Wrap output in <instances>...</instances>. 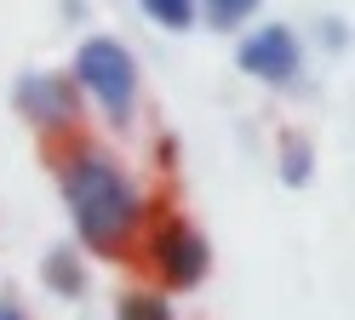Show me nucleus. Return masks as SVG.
<instances>
[{"label": "nucleus", "instance_id": "nucleus-1", "mask_svg": "<svg viewBox=\"0 0 355 320\" xmlns=\"http://www.w3.org/2000/svg\"><path fill=\"white\" fill-rule=\"evenodd\" d=\"M52 177L63 195V212L75 223V246L92 258H126L149 223V189L115 149L92 137H63L52 143Z\"/></svg>", "mask_w": 355, "mask_h": 320}, {"label": "nucleus", "instance_id": "nucleus-2", "mask_svg": "<svg viewBox=\"0 0 355 320\" xmlns=\"http://www.w3.org/2000/svg\"><path fill=\"white\" fill-rule=\"evenodd\" d=\"M69 80L80 91V103H92L115 132H126L138 121V57L126 52V40L86 35L69 57Z\"/></svg>", "mask_w": 355, "mask_h": 320}, {"label": "nucleus", "instance_id": "nucleus-3", "mask_svg": "<svg viewBox=\"0 0 355 320\" xmlns=\"http://www.w3.org/2000/svg\"><path fill=\"white\" fill-rule=\"evenodd\" d=\"M138 251H144V263H149L155 281H161L166 297H184L212 274V246L201 235V223L172 212V206L166 212H149L144 235H138Z\"/></svg>", "mask_w": 355, "mask_h": 320}, {"label": "nucleus", "instance_id": "nucleus-4", "mask_svg": "<svg viewBox=\"0 0 355 320\" xmlns=\"http://www.w3.org/2000/svg\"><path fill=\"white\" fill-rule=\"evenodd\" d=\"M12 103H17V114L29 121V132H35V137H46V143H63V137H75V132H80V114H86L75 80H69V75H58V69H29V75H17Z\"/></svg>", "mask_w": 355, "mask_h": 320}, {"label": "nucleus", "instance_id": "nucleus-5", "mask_svg": "<svg viewBox=\"0 0 355 320\" xmlns=\"http://www.w3.org/2000/svg\"><path fill=\"white\" fill-rule=\"evenodd\" d=\"M235 69L263 80V86H293L298 69H304V40L286 23H252L235 46Z\"/></svg>", "mask_w": 355, "mask_h": 320}, {"label": "nucleus", "instance_id": "nucleus-6", "mask_svg": "<svg viewBox=\"0 0 355 320\" xmlns=\"http://www.w3.org/2000/svg\"><path fill=\"white\" fill-rule=\"evenodd\" d=\"M40 286L52 297H86V251L80 246H52L46 258H40Z\"/></svg>", "mask_w": 355, "mask_h": 320}, {"label": "nucleus", "instance_id": "nucleus-7", "mask_svg": "<svg viewBox=\"0 0 355 320\" xmlns=\"http://www.w3.org/2000/svg\"><path fill=\"white\" fill-rule=\"evenodd\" d=\"M115 320H178V303L161 286H126L115 297Z\"/></svg>", "mask_w": 355, "mask_h": 320}, {"label": "nucleus", "instance_id": "nucleus-8", "mask_svg": "<svg viewBox=\"0 0 355 320\" xmlns=\"http://www.w3.org/2000/svg\"><path fill=\"white\" fill-rule=\"evenodd\" d=\"M309 172H315V143H309L304 132H286L281 137V183L286 189H304Z\"/></svg>", "mask_w": 355, "mask_h": 320}, {"label": "nucleus", "instance_id": "nucleus-9", "mask_svg": "<svg viewBox=\"0 0 355 320\" xmlns=\"http://www.w3.org/2000/svg\"><path fill=\"white\" fill-rule=\"evenodd\" d=\"M263 0H195V12H201V23H212V29H247V23L258 17Z\"/></svg>", "mask_w": 355, "mask_h": 320}, {"label": "nucleus", "instance_id": "nucleus-10", "mask_svg": "<svg viewBox=\"0 0 355 320\" xmlns=\"http://www.w3.org/2000/svg\"><path fill=\"white\" fill-rule=\"evenodd\" d=\"M144 17L155 23V29H172V35H184L201 23V12H195V0H138Z\"/></svg>", "mask_w": 355, "mask_h": 320}, {"label": "nucleus", "instance_id": "nucleus-11", "mask_svg": "<svg viewBox=\"0 0 355 320\" xmlns=\"http://www.w3.org/2000/svg\"><path fill=\"white\" fill-rule=\"evenodd\" d=\"M315 35H321L327 52H344V46H349V23H344V17H321V23H315Z\"/></svg>", "mask_w": 355, "mask_h": 320}, {"label": "nucleus", "instance_id": "nucleus-12", "mask_svg": "<svg viewBox=\"0 0 355 320\" xmlns=\"http://www.w3.org/2000/svg\"><path fill=\"white\" fill-rule=\"evenodd\" d=\"M0 320H29V314H24V303H17V297H0Z\"/></svg>", "mask_w": 355, "mask_h": 320}]
</instances>
